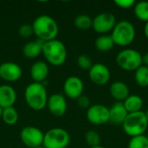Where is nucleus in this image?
<instances>
[{
	"label": "nucleus",
	"mask_w": 148,
	"mask_h": 148,
	"mask_svg": "<svg viewBox=\"0 0 148 148\" xmlns=\"http://www.w3.org/2000/svg\"><path fill=\"white\" fill-rule=\"evenodd\" d=\"M32 28L37 38L44 42L55 40L59 32L56 21L48 15L37 16L32 23Z\"/></svg>",
	"instance_id": "nucleus-1"
},
{
	"label": "nucleus",
	"mask_w": 148,
	"mask_h": 148,
	"mask_svg": "<svg viewBox=\"0 0 148 148\" xmlns=\"http://www.w3.org/2000/svg\"><path fill=\"white\" fill-rule=\"evenodd\" d=\"M24 99L27 105L35 111H40L47 106L48 93L43 83L32 82L24 90Z\"/></svg>",
	"instance_id": "nucleus-2"
},
{
	"label": "nucleus",
	"mask_w": 148,
	"mask_h": 148,
	"mask_svg": "<svg viewBox=\"0 0 148 148\" xmlns=\"http://www.w3.org/2000/svg\"><path fill=\"white\" fill-rule=\"evenodd\" d=\"M110 36L114 45L127 47L134 42L136 36V30L131 22L127 20H121L116 23Z\"/></svg>",
	"instance_id": "nucleus-3"
},
{
	"label": "nucleus",
	"mask_w": 148,
	"mask_h": 148,
	"mask_svg": "<svg viewBox=\"0 0 148 148\" xmlns=\"http://www.w3.org/2000/svg\"><path fill=\"white\" fill-rule=\"evenodd\" d=\"M47 62L59 67L65 63L67 60V49L64 43L57 39L44 42L42 53Z\"/></svg>",
	"instance_id": "nucleus-4"
},
{
	"label": "nucleus",
	"mask_w": 148,
	"mask_h": 148,
	"mask_svg": "<svg viewBox=\"0 0 148 148\" xmlns=\"http://www.w3.org/2000/svg\"><path fill=\"white\" fill-rule=\"evenodd\" d=\"M123 131L131 138L144 135L148 130V121L145 112L140 111L128 114L122 124Z\"/></svg>",
	"instance_id": "nucleus-5"
},
{
	"label": "nucleus",
	"mask_w": 148,
	"mask_h": 148,
	"mask_svg": "<svg viewBox=\"0 0 148 148\" xmlns=\"http://www.w3.org/2000/svg\"><path fill=\"white\" fill-rule=\"evenodd\" d=\"M116 63L125 71H136L142 63V55L134 49H124L116 56Z\"/></svg>",
	"instance_id": "nucleus-6"
},
{
	"label": "nucleus",
	"mask_w": 148,
	"mask_h": 148,
	"mask_svg": "<svg viewBox=\"0 0 148 148\" xmlns=\"http://www.w3.org/2000/svg\"><path fill=\"white\" fill-rule=\"evenodd\" d=\"M70 143V135L63 128H51L44 134V148H66Z\"/></svg>",
	"instance_id": "nucleus-7"
},
{
	"label": "nucleus",
	"mask_w": 148,
	"mask_h": 148,
	"mask_svg": "<svg viewBox=\"0 0 148 148\" xmlns=\"http://www.w3.org/2000/svg\"><path fill=\"white\" fill-rule=\"evenodd\" d=\"M116 17L111 12H102L93 18V29L101 34L106 35L112 31L116 24Z\"/></svg>",
	"instance_id": "nucleus-8"
},
{
	"label": "nucleus",
	"mask_w": 148,
	"mask_h": 148,
	"mask_svg": "<svg viewBox=\"0 0 148 148\" xmlns=\"http://www.w3.org/2000/svg\"><path fill=\"white\" fill-rule=\"evenodd\" d=\"M44 134L37 127H25L20 132V139L22 142L28 147L36 148L42 146Z\"/></svg>",
	"instance_id": "nucleus-9"
},
{
	"label": "nucleus",
	"mask_w": 148,
	"mask_h": 148,
	"mask_svg": "<svg viewBox=\"0 0 148 148\" xmlns=\"http://www.w3.org/2000/svg\"><path fill=\"white\" fill-rule=\"evenodd\" d=\"M86 116L90 123L102 126L109 122V108L102 104H94L87 109Z\"/></svg>",
	"instance_id": "nucleus-10"
},
{
	"label": "nucleus",
	"mask_w": 148,
	"mask_h": 148,
	"mask_svg": "<svg viewBox=\"0 0 148 148\" xmlns=\"http://www.w3.org/2000/svg\"><path fill=\"white\" fill-rule=\"evenodd\" d=\"M88 75L93 83L97 86H105L111 78L109 69L102 63H95L88 70Z\"/></svg>",
	"instance_id": "nucleus-11"
},
{
	"label": "nucleus",
	"mask_w": 148,
	"mask_h": 148,
	"mask_svg": "<svg viewBox=\"0 0 148 148\" xmlns=\"http://www.w3.org/2000/svg\"><path fill=\"white\" fill-rule=\"evenodd\" d=\"M64 94L67 97L72 100H77L83 95L84 84L81 78L72 75L66 79L63 84Z\"/></svg>",
	"instance_id": "nucleus-12"
},
{
	"label": "nucleus",
	"mask_w": 148,
	"mask_h": 148,
	"mask_svg": "<svg viewBox=\"0 0 148 148\" xmlns=\"http://www.w3.org/2000/svg\"><path fill=\"white\" fill-rule=\"evenodd\" d=\"M46 107H48L51 114L56 117H62L67 112L68 103L64 95L61 94H54L49 97Z\"/></svg>",
	"instance_id": "nucleus-13"
},
{
	"label": "nucleus",
	"mask_w": 148,
	"mask_h": 148,
	"mask_svg": "<svg viewBox=\"0 0 148 148\" xmlns=\"http://www.w3.org/2000/svg\"><path fill=\"white\" fill-rule=\"evenodd\" d=\"M22 68L16 62H6L0 64V78L5 82H16L22 77Z\"/></svg>",
	"instance_id": "nucleus-14"
},
{
	"label": "nucleus",
	"mask_w": 148,
	"mask_h": 148,
	"mask_svg": "<svg viewBox=\"0 0 148 148\" xmlns=\"http://www.w3.org/2000/svg\"><path fill=\"white\" fill-rule=\"evenodd\" d=\"M127 114L123 102L116 101L109 108V122L115 126H122Z\"/></svg>",
	"instance_id": "nucleus-15"
},
{
	"label": "nucleus",
	"mask_w": 148,
	"mask_h": 148,
	"mask_svg": "<svg viewBox=\"0 0 148 148\" xmlns=\"http://www.w3.org/2000/svg\"><path fill=\"white\" fill-rule=\"evenodd\" d=\"M16 101V92L15 88L10 85H1L0 86V107L2 108H6L10 107H14Z\"/></svg>",
	"instance_id": "nucleus-16"
},
{
	"label": "nucleus",
	"mask_w": 148,
	"mask_h": 148,
	"mask_svg": "<svg viewBox=\"0 0 148 148\" xmlns=\"http://www.w3.org/2000/svg\"><path fill=\"white\" fill-rule=\"evenodd\" d=\"M49 73V66L45 62L42 61H37L34 62L30 68V76L34 82L42 83L47 79Z\"/></svg>",
	"instance_id": "nucleus-17"
},
{
	"label": "nucleus",
	"mask_w": 148,
	"mask_h": 148,
	"mask_svg": "<svg viewBox=\"0 0 148 148\" xmlns=\"http://www.w3.org/2000/svg\"><path fill=\"white\" fill-rule=\"evenodd\" d=\"M109 93L117 101L123 102L130 95V88L124 82L117 81L110 85Z\"/></svg>",
	"instance_id": "nucleus-18"
},
{
	"label": "nucleus",
	"mask_w": 148,
	"mask_h": 148,
	"mask_svg": "<svg viewBox=\"0 0 148 148\" xmlns=\"http://www.w3.org/2000/svg\"><path fill=\"white\" fill-rule=\"evenodd\" d=\"M43 45L44 42L39 39L27 42L23 48V54L26 58H36L42 53Z\"/></svg>",
	"instance_id": "nucleus-19"
},
{
	"label": "nucleus",
	"mask_w": 148,
	"mask_h": 148,
	"mask_svg": "<svg viewBox=\"0 0 148 148\" xmlns=\"http://www.w3.org/2000/svg\"><path fill=\"white\" fill-rule=\"evenodd\" d=\"M143 99L139 95H130L124 101L123 105L128 114L141 111L143 108Z\"/></svg>",
	"instance_id": "nucleus-20"
},
{
	"label": "nucleus",
	"mask_w": 148,
	"mask_h": 148,
	"mask_svg": "<svg viewBox=\"0 0 148 148\" xmlns=\"http://www.w3.org/2000/svg\"><path fill=\"white\" fill-rule=\"evenodd\" d=\"M95 46L98 51L108 52L114 48V42L110 35H101L96 38Z\"/></svg>",
	"instance_id": "nucleus-21"
},
{
	"label": "nucleus",
	"mask_w": 148,
	"mask_h": 148,
	"mask_svg": "<svg viewBox=\"0 0 148 148\" xmlns=\"http://www.w3.org/2000/svg\"><path fill=\"white\" fill-rule=\"evenodd\" d=\"M3 122L9 126H13L18 121L19 114L17 110L14 107H10L3 109V114L1 117Z\"/></svg>",
	"instance_id": "nucleus-22"
},
{
	"label": "nucleus",
	"mask_w": 148,
	"mask_h": 148,
	"mask_svg": "<svg viewBox=\"0 0 148 148\" xmlns=\"http://www.w3.org/2000/svg\"><path fill=\"white\" fill-rule=\"evenodd\" d=\"M134 16L140 21L147 23L148 22V2L140 1L135 3L134 6Z\"/></svg>",
	"instance_id": "nucleus-23"
},
{
	"label": "nucleus",
	"mask_w": 148,
	"mask_h": 148,
	"mask_svg": "<svg viewBox=\"0 0 148 148\" xmlns=\"http://www.w3.org/2000/svg\"><path fill=\"white\" fill-rule=\"evenodd\" d=\"M134 72V80L137 85L141 88L148 87V67L142 65Z\"/></svg>",
	"instance_id": "nucleus-24"
},
{
	"label": "nucleus",
	"mask_w": 148,
	"mask_h": 148,
	"mask_svg": "<svg viewBox=\"0 0 148 148\" xmlns=\"http://www.w3.org/2000/svg\"><path fill=\"white\" fill-rule=\"evenodd\" d=\"M74 24L80 30H88L92 28L93 18H91L88 15L81 14L75 17Z\"/></svg>",
	"instance_id": "nucleus-25"
},
{
	"label": "nucleus",
	"mask_w": 148,
	"mask_h": 148,
	"mask_svg": "<svg viewBox=\"0 0 148 148\" xmlns=\"http://www.w3.org/2000/svg\"><path fill=\"white\" fill-rule=\"evenodd\" d=\"M127 148H148V138L147 135H140L130 139Z\"/></svg>",
	"instance_id": "nucleus-26"
},
{
	"label": "nucleus",
	"mask_w": 148,
	"mask_h": 148,
	"mask_svg": "<svg viewBox=\"0 0 148 148\" xmlns=\"http://www.w3.org/2000/svg\"><path fill=\"white\" fill-rule=\"evenodd\" d=\"M85 140L90 147H97V146H100L101 136L96 131L89 130L85 134Z\"/></svg>",
	"instance_id": "nucleus-27"
},
{
	"label": "nucleus",
	"mask_w": 148,
	"mask_h": 148,
	"mask_svg": "<svg viewBox=\"0 0 148 148\" xmlns=\"http://www.w3.org/2000/svg\"><path fill=\"white\" fill-rule=\"evenodd\" d=\"M77 65L83 70H89L93 66V62L88 56L80 55L77 58Z\"/></svg>",
	"instance_id": "nucleus-28"
},
{
	"label": "nucleus",
	"mask_w": 148,
	"mask_h": 148,
	"mask_svg": "<svg viewBox=\"0 0 148 148\" xmlns=\"http://www.w3.org/2000/svg\"><path fill=\"white\" fill-rule=\"evenodd\" d=\"M18 34H19V36L21 37H23V38L30 37L34 34L32 25H30V24H23V25H21L18 28Z\"/></svg>",
	"instance_id": "nucleus-29"
},
{
	"label": "nucleus",
	"mask_w": 148,
	"mask_h": 148,
	"mask_svg": "<svg viewBox=\"0 0 148 148\" xmlns=\"http://www.w3.org/2000/svg\"><path fill=\"white\" fill-rule=\"evenodd\" d=\"M77 104L78 106L82 108V109H88L91 105V101H90V99L88 95H81L77 100Z\"/></svg>",
	"instance_id": "nucleus-30"
},
{
	"label": "nucleus",
	"mask_w": 148,
	"mask_h": 148,
	"mask_svg": "<svg viewBox=\"0 0 148 148\" xmlns=\"http://www.w3.org/2000/svg\"><path fill=\"white\" fill-rule=\"evenodd\" d=\"M114 3L121 9H129L131 7H134L135 4L134 0H115Z\"/></svg>",
	"instance_id": "nucleus-31"
},
{
	"label": "nucleus",
	"mask_w": 148,
	"mask_h": 148,
	"mask_svg": "<svg viewBox=\"0 0 148 148\" xmlns=\"http://www.w3.org/2000/svg\"><path fill=\"white\" fill-rule=\"evenodd\" d=\"M142 63H143L144 66L148 67V52L145 53V54L142 56Z\"/></svg>",
	"instance_id": "nucleus-32"
},
{
	"label": "nucleus",
	"mask_w": 148,
	"mask_h": 148,
	"mask_svg": "<svg viewBox=\"0 0 148 148\" xmlns=\"http://www.w3.org/2000/svg\"><path fill=\"white\" fill-rule=\"evenodd\" d=\"M144 35L148 40V22L145 23V26H144Z\"/></svg>",
	"instance_id": "nucleus-33"
},
{
	"label": "nucleus",
	"mask_w": 148,
	"mask_h": 148,
	"mask_svg": "<svg viewBox=\"0 0 148 148\" xmlns=\"http://www.w3.org/2000/svg\"><path fill=\"white\" fill-rule=\"evenodd\" d=\"M3 108H2L0 107V118L2 117V114H3Z\"/></svg>",
	"instance_id": "nucleus-34"
},
{
	"label": "nucleus",
	"mask_w": 148,
	"mask_h": 148,
	"mask_svg": "<svg viewBox=\"0 0 148 148\" xmlns=\"http://www.w3.org/2000/svg\"><path fill=\"white\" fill-rule=\"evenodd\" d=\"M145 114H146V117H147V121H148V108H147V110L145 112Z\"/></svg>",
	"instance_id": "nucleus-35"
},
{
	"label": "nucleus",
	"mask_w": 148,
	"mask_h": 148,
	"mask_svg": "<svg viewBox=\"0 0 148 148\" xmlns=\"http://www.w3.org/2000/svg\"><path fill=\"white\" fill-rule=\"evenodd\" d=\"M90 148H105V147H101V146H97V147H90Z\"/></svg>",
	"instance_id": "nucleus-36"
},
{
	"label": "nucleus",
	"mask_w": 148,
	"mask_h": 148,
	"mask_svg": "<svg viewBox=\"0 0 148 148\" xmlns=\"http://www.w3.org/2000/svg\"><path fill=\"white\" fill-rule=\"evenodd\" d=\"M36 148H44L43 147H36Z\"/></svg>",
	"instance_id": "nucleus-37"
},
{
	"label": "nucleus",
	"mask_w": 148,
	"mask_h": 148,
	"mask_svg": "<svg viewBox=\"0 0 148 148\" xmlns=\"http://www.w3.org/2000/svg\"><path fill=\"white\" fill-rule=\"evenodd\" d=\"M147 137L148 138V130H147Z\"/></svg>",
	"instance_id": "nucleus-38"
}]
</instances>
